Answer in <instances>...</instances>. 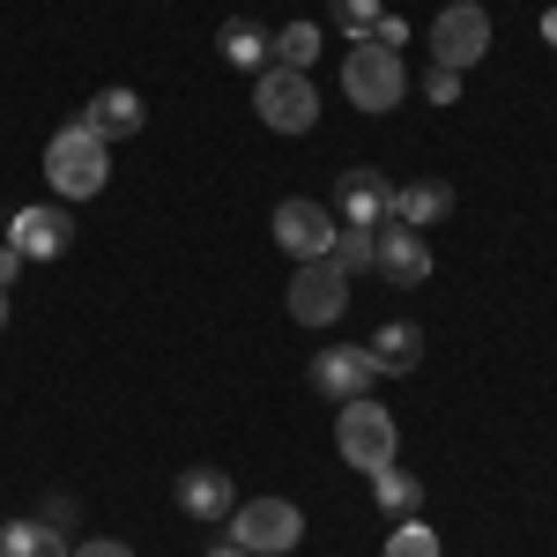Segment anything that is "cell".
Instances as JSON below:
<instances>
[{
    "mask_svg": "<svg viewBox=\"0 0 557 557\" xmlns=\"http://www.w3.org/2000/svg\"><path fill=\"white\" fill-rule=\"evenodd\" d=\"M372 506H380V520H417L424 513V475H409L401 461L372 469Z\"/></svg>",
    "mask_w": 557,
    "mask_h": 557,
    "instance_id": "ac0fdd59",
    "label": "cell"
},
{
    "mask_svg": "<svg viewBox=\"0 0 557 557\" xmlns=\"http://www.w3.org/2000/svg\"><path fill=\"white\" fill-rule=\"evenodd\" d=\"M8 246L23 260H60L75 246V223H67V209H52V201H30V209L8 215Z\"/></svg>",
    "mask_w": 557,
    "mask_h": 557,
    "instance_id": "7c38bea8",
    "label": "cell"
},
{
    "mask_svg": "<svg viewBox=\"0 0 557 557\" xmlns=\"http://www.w3.org/2000/svg\"><path fill=\"white\" fill-rule=\"evenodd\" d=\"M209 557H253V550H238V543H223V550H209Z\"/></svg>",
    "mask_w": 557,
    "mask_h": 557,
    "instance_id": "f1b7e54d",
    "label": "cell"
},
{
    "mask_svg": "<svg viewBox=\"0 0 557 557\" xmlns=\"http://www.w3.org/2000/svg\"><path fill=\"white\" fill-rule=\"evenodd\" d=\"M446 209H454V186H446V178H401L386 215L409 223V231H424V223H446Z\"/></svg>",
    "mask_w": 557,
    "mask_h": 557,
    "instance_id": "9a60e30c",
    "label": "cell"
},
{
    "mask_svg": "<svg viewBox=\"0 0 557 557\" xmlns=\"http://www.w3.org/2000/svg\"><path fill=\"white\" fill-rule=\"evenodd\" d=\"M231 506H238V491H231V475L223 469H186L178 475V513L186 520H231Z\"/></svg>",
    "mask_w": 557,
    "mask_h": 557,
    "instance_id": "5bb4252c",
    "label": "cell"
},
{
    "mask_svg": "<svg viewBox=\"0 0 557 557\" xmlns=\"http://www.w3.org/2000/svg\"><path fill=\"white\" fill-rule=\"evenodd\" d=\"M335 215L320 209V201H275V246L290 260H327L335 253Z\"/></svg>",
    "mask_w": 557,
    "mask_h": 557,
    "instance_id": "30bf717a",
    "label": "cell"
},
{
    "mask_svg": "<svg viewBox=\"0 0 557 557\" xmlns=\"http://www.w3.org/2000/svg\"><path fill=\"white\" fill-rule=\"evenodd\" d=\"M349 305V275L335 260H298V275H290V320L298 327H335Z\"/></svg>",
    "mask_w": 557,
    "mask_h": 557,
    "instance_id": "52a82bcc",
    "label": "cell"
},
{
    "mask_svg": "<svg viewBox=\"0 0 557 557\" xmlns=\"http://www.w3.org/2000/svg\"><path fill=\"white\" fill-rule=\"evenodd\" d=\"M0 327H8V290H0Z\"/></svg>",
    "mask_w": 557,
    "mask_h": 557,
    "instance_id": "f546056e",
    "label": "cell"
},
{
    "mask_svg": "<svg viewBox=\"0 0 557 557\" xmlns=\"http://www.w3.org/2000/svg\"><path fill=\"white\" fill-rule=\"evenodd\" d=\"M141 120H149V104H141L134 89H97L83 104V127L97 134V141H127V134H141Z\"/></svg>",
    "mask_w": 557,
    "mask_h": 557,
    "instance_id": "4fadbf2b",
    "label": "cell"
},
{
    "mask_svg": "<svg viewBox=\"0 0 557 557\" xmlns=\"http://www.w3.org/2000/svg\"><path fill=\"white\" fill-rule=\"evenodd\" d=\"M424 97H431V104H454V97H461V75H454V67H431V75H424Z\"/></svg>",
    "mask_w": 557,
    "mask_h": 557,
    "instance_id": "cb8c5ba5",
    "label": "cell"
},
{
    "mask_svg": "<svg viewBox=\"0 0 557 557\" xmlns=\"http://www.w3.org/2000/svg\"><path fill=\"white\" fill-rule=\"evenodd\" d=\"M380 557H446V550H438V535H431L424 520H394V535H386Z\"/></svg>",
    "mask_w": 557,
    "mask_h": 557,
    "instance_id": "7402d4cb",
    "label": "cell"
},
{
    "mask_svg": "<svg viewBox=\"0 0 557 557\" xmlns=\"http://www.w3.org/2000/svg\"><path fill=\"white\" fill-rule=\"evenodd\" d=\"M305 380H312V394H320V401H335V409H343V401H357V394H372L380 364H372L357 343H327L320 357H312V372H305Z\"/></svg>",
    "mask_w": 557,
    "mask_h": 557,
    "instance_id": "9c48e42d",
    "label": "cell"
},
{
    "mask_svg": "<svg viewBox=\"0 0 557 557\" xmlns=\"http://www.w3.org/2000/svg\"><path fill=\"white\" fill-rule=\"evenodd\" d=\"M380 15H386L380 0H327V23H335V30H343L349 45H357V38H372V23H380Z\"/></svg>",
    "mask_w": 557,
    "mask_h": 557,
    "instance_id": "44dd1931",
    "label": "cell"
},
{
    "mask_svg": "<svg viewBox=\"0 0 557 557\" xmlns=\"http://www.w3.org/2000/svg\"><path fill=\"white\" fill-rule=\"evenodd\" d=\"M372 268H380L394 290H417V283H431V246H424V231H409V223H394V215H386L380 231H372Z\"/></svg>",
    "mask_w": 557,
    "mask_h": 557,
    "instance_id": "ba28073f",
    "label": "cell"
},
{
    "mask_svg": "<svg viewBox=\"0 0 557 557\" xmlns=\"http://www.w3.org/2000/svg\"><path fill=\"white\" fill-rule=\"evenodd\" d=\"M543 45L557 52V0H550V15H543Z\"/></svg>",
    "mask_w": 557,
    "mask_h": 557,
    "instance_id": "83f0119b",
    "label": "cell"
},
{
    "mask_svg": "<svg viewBox=\"0 0 557 557\" xmlns=\"http://www.w3.org/2000/svg\"><path fill=\"white\" fill-rule=\"evenodd\" d=\"M386 209H394V178L372 172V164H349L335 178V223H357V231H380Z\"/></svg>",
    "mask_w": 557,
    "mask_h": 557,
    "instance_id": "8fae6325",
    "label": "cell"
},
{
    "mask_svg": "<svg viewBox=\"0 0 557 557\" xmlns=\"http://www.w3.org/2000/svg\"><path fill=\"white\" fill-rule=\"evenodd\" d=\"M343 97L357 112H394L401 97H409V67H401V52H386V45L357 38L343 60Z\"/></svg>",
    "mask_w": 557,
    "mask_h": 557,
    "instance_id": "3957f363",
    "label": "cell"
},
{
    "mask_svg": "<svg viewBox=\"0 0 557 557\" xmlns=\"http://www.w3.org/2000/svg\"><path fill=\"white\" fill-rule=\"evenodd\" d=\"M335 268H343V275H357V268H372V231H357V223H343V231H335Z\"/></svg>",
    "mask_w": 557,
    "mask_h": 557,
    "instance_id": "603a6c76",
    "label": "cell"
},
{
    "mask_svg": "<svg viewBox=\"0 0 557 557\" xmlns=\"http://www.w3.org/2000/svg\"><path fill=\"white\" fill-rule=\"evenodd\" d=\"M67 557H134L127 543H112V535H97V543H83V550H67Z\"/></svg>",
    "mask_w": 557,
    "mask_h": 557,
    "instance_id": "484cf974",
    "label": "cell"
},
{
    "mask_svg": "<svg viewBox=\"0 0 557 557\" xmlns=\"http://www.w3.org/2000/svg\"><path fill=\"white\" fill-rule=\"evenodd\" d=\"M320 60V23H283L275 30V67H312Z\"/></svg>",
    "mask_w": 557,
    "mask_h": 557,
    "instance_id": "ffe728a7",
    "label": "cell"
},
{
    "mask_svg": "<svg viewBox=\"0 0 557 557\" xmlns=\"http://www.w3.org/2000/svg\"><path fill=\"white\" fill-rule=\"evenodd\" d=\"M15 275H23V253H15V246H8V238H0V290H8V283H15Z\"/></svg>",
    "mask_w": 557,
    "mask_h": 557,
    "instance_id": "4316f807",
    "label": "cell"
},
{
    "mask_svg": "<svg viewBox=\"0 0 557 557\" xmlns=\"http://www.w3.org/2000/svg\"><path fill=\"white\" fill-rule=\"evenodd\" d=\"M231 543L238 550H253V557H283V550H298V535H305V513L290 506V498H246V506H231Z\"/></svg>",
    "mask_w": 557,
    "mask_h": 557,
    "instance_id": "277c9868",
    "label": "cell"
},
{
    "mask_svg": "<svg viewBox=\"0 0 557 557\" xmlns=\"http://www.w3.org/2000/svg\"><path fill=\"white\" fill-rule=\"evenodd\" d=\"M253 112H260V127H275V134H312L320 127V89H312V75L305 67H260L253 75Z\"/></svg>",
    "mask_w": 557,
    "mask_h": 557,
    "instance_id": "7a4b0ae2",
    "label": "cell"
},
{
    "mask_svg": "<svg viewBox=\"0 0 557 557\" xmlns=\"http://www.w3.org/2000/svg\"><path fill=\"white\" fill-rule=\"evenodd\" d=\"M372 45L401 52V45H409V23H401V15H380V23H372Z\"/></svg>",
    "mask_w": 557,
    "mask_h": 557,
    "instance_id": "d4e9b609",
    "label": "cell"
},
{
    "mask_svg": "<svg viewBox=\"0 0 557 557\" xmlns=\"http://www.w3.org/2000/svg\"><path fill=\"white\" fill-rule=\"evenodd\" d=\"M364 357H372V364H380V380H409V372H417V364H424V335H417V327H409V320H386L380 335H372V343H364Z\"/></svg>",
    "mask_w": 557,
    "mask_h": 557,
    "instance_id": "2e32d148",
    "label": "cell"
},
{
    "mask_svg": "<svg viewBox=\"0 0 557 557\" xmlns=\"http://www.w3.org/2000/svg\"><path fill=\"white\" fill-rule=\"evenodd\" d=\"M215 52H223L231 67H246V75H260V67L275 60V30H260L253 15H231V23L215 30Z\"/></svg>",
    "mask_w": 557,
    "mask_h": 557,
    "instance_id": "e0dca14e",
    "label": "cell"
},
{
    "mask_svg": "<svg viewBox=\"0 0 557 557\" xmlns=\"http://www.w3.org/2000/svg\"><path fill=\"white\" fill-rule=\"evenodd\" d=\"M483 52H491V15H483L475 0H454V8H438V23H431V67H454V75H469Z\"/></svg>",
    "mask_w": 557,
    "mask_h": 557,
    "instance_id": "8992f818",
    "label": "cell"
},
{
    "mask_svg": "<svg viewBox=\"0 0 557 557\" xmlns=\"http://www.w3.org/2000/svg\"><path fill=\"white\" fill-rule=\"evenodd\" d=\"M0 557H67V543H60V528H45V520H8V528H0Z\"/></svg>",
    "mask_w": 557,
    "mask_h": 557,
    "instance_id": "d6986e66",
    "label": "cell"
},
{
    "mask_svg": "<svg viewBox=\"0 0 557 557\" xmlns=\"http://www.w3.org/2000/svg\"><path fill=\"white\" fill-rule=\"evenodd\" d=\"M45 178H52V194L60 201H97L104 194V178H112V141H97V134L75 120V127H60L45 141Z\"/></svg>",
    "mask_w": 557,
    "mask_h": 557,
    "instance_id": "6da1fadb",
    "label": "cell"
},
{
    "mask_svg": "<svg viewBox=\"0 0 557 557\" xmlns=\"http://www.w3.org/2000/svg\"><path fill=\"white\" fill-rule=\"evenodd\" d=\"M335 446H343V461L349 469H386L394 461V417H386L372 394H357V401H343L335 409Z\"/></svg>",
    "mask_w": 557,
    "mask_h": 557,
    "instance_id": "5b68a950",
    "label": "cell"
}]
</instances>
